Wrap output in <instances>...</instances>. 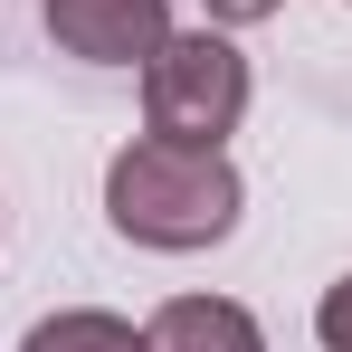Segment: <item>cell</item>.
Segmentation results:
<instances>
[{
	"label": "cell",
	"instance_id": "obj_2",
	"mask_svg": "<svg viewBox=\"0 0 352 352\" xmlns=\"http://www.w3.org/2000/svg\"><path fill=\"white\" fill-rule=\"evenodd\" d=\"M248 96H257V76H248V48H238V29H172L153 58H143V133H162V143H190V153H229V133L248 124Z\"/></svg>",
	"mask_w": 352,
	"mask_h": 352
},
{
	"label": "cell",
	"instance_id": "obj_4",
	"mask_svg": "<svg viewBox=\"0 0 352 352\" xmlns=\"http://www.w3.org/2000/svg\"><path fill=\"white\" fill-rule=\"evenodd\" d=\"M143 343L153 352H267V324L238 295H172V305H153Z\"/></svg>",
	"mask_w": 352,
	"mask_h": 352
},
{
	"label": "cell",
	"instance_id": "obj_6",
	"mask_svg": "<svg viewBox=\"0 0 352 352\" xmlns=\"http://www.w3.org/2000/svg\"><path fill=\"white\" fill-rule=\"evenodd\" d=\"M314 343H324V352H352V267L314 295Z\"/></svg>",
	"mask_w": 352,
	"mask_h": 352
},
{
	"label": "cell",
	"instance_id": "obj_3",
	"mask_svg": "<svg viewBox=\"0 0 352 352\" xmlns=\"http://www.w3.org/2000/svg\"><path fill=\"white\" fill-rule=\"evenodd\" d=\"M38 29L86 67H143L172 38V0H38Z\"/></svg>",
	"mask_w": 352,
	"mask_h": 352
},
{
	"label": "cell",
	"instance_id": "obj_5",
	"mask_svg": "<svg viewBox=\"0 0 352 352\" xmlns=\"http://www.w3.org/2000/svg\"><path fill=\"white\" fill-rule=\"evenodd\" d=\"M19 352H153V343H143V324H124L105 305H58L19 333Z\"/></svg>",
	"mask_w": 352,
	"mask_h": 352
},
{
	"label": "cell",
	"instance_id": "obj_7",
	"mask_svg": "<svg viewBox=\"0 0 352 352\" xmlns=\"http://www.w3.org/2000/svg\"><path fill=\"white\" fill-rule=\"evenodd\" d=\"M286 0H200V19L210 29H257V19H276Z\"/></svg>",
	"mask_w": 352,
	"mask_h": 352
},
{
	"label": "cell",
	"instance_id": "obj_1",
	"mask_svg": "<svg viewBox=\"0 0 352 352\" xmlns=\"http://www.w3.org/2000/svg\"><path fill=\"white\" fill-rule=\"evenodd\" d=\"M248 219V181L229 153H190L162 133H133L115 162H105V229L124 248H153V257H200L238 238Z\"/></svg>",
	"mask_w": 352,
	"mask_h": 352
}]
</instances>
